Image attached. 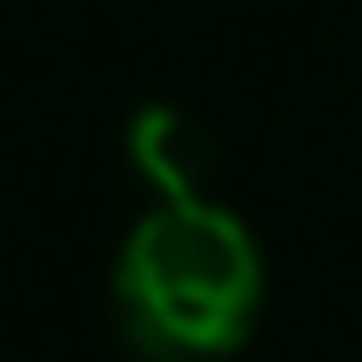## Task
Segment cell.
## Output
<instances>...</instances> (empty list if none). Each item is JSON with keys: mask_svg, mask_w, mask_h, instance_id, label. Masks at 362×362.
Masks as SVG:
<instances>
[{"mask_svg": "<svg viewBox=\"0 0 362 362\" xmlns=\"http://www.w3.org/2000/svg\"><path fill=\"white\" fill-rule=\"evenodd\" d=\"M262 262L248 228L215 202H161L128 235L115 302L128 336L161 362H202L248 336Z\"/></svg>", "mask_w": 362, "mask_h": 362, "instance_id": "obj_1", "label": "cell"}, {"mask_svg": "<svg viewBox=\"0 0 362 362\" xmlns=\"http://www.w3.org/2000/svg\"><path fill=\"white\" fill-rule=\"evenodd\" d=\"M128 148H134V168L155 181L168 202H208V188H215V175H221L215 134L194 115H181V107H148V115L134 121Z\"/></svg>", "mask_w": 362, "mask_h": 362, "instance_id": "obj_2", "label": "cell"}]
</instances>
